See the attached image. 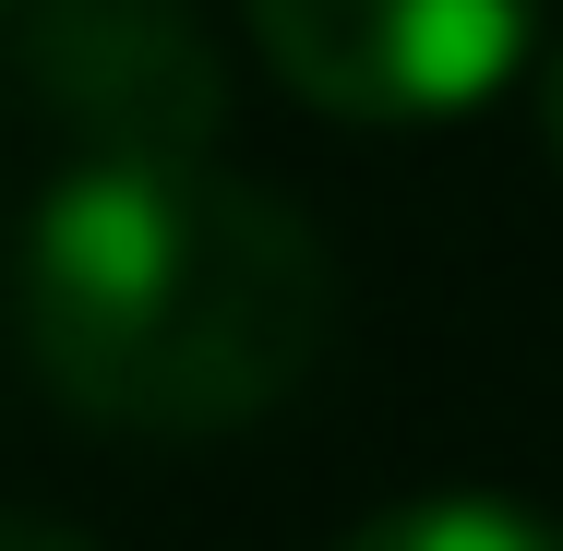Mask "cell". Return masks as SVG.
Listing matches in <instances>:
<instances>
[{
    "label": "cell",
    "mask_w": 563,
    "mask_h": 551,
    "mask_svg": "<svg viewBox=\"0 0 563 551\" xmlns=\"http://www.w3.org/2000/svg\"><path fill=\"white\" fill-rule=\"evenodd\" d=\"M24 348L97 432L205 443L288 408L336 335V264L205 156H73L24 217Z\"/></svg>",
    "instance_id": "6da1fadb"
},
{
    "label": "cell",
    "mask_w": 563,
    "mask_h": 551,
    "mask_svg": "<svg viewBox=\"0 0 563 551\" xmlns=\"http://www.w3.org/2000/svg\"><path fill=\"white\" fill-rule=\"evenodd\" d=\"M240 24L300 109L408 132L492 109L528 60L540 0H240Z\"/></svg>",
    "instance_id": "7a4b0ae2"
},
{
    "label": "cell",
    "mask_w": 563,
    "mask_h": 551,
    "mask_svg": "<svg viewBox=\"0 0 563 551\" xmlns=\"http://www.w3.org/2000/svg\"><path fill=\"white\" fill-rule=\"evenodd\" d=\"M36 109L73 120L85 156H205L228 109L217 36L192 0H12Z\"/></svg>",
    "instance_id": "3957f363"
},
{
    "label": "cell",
    "mask_w": 563,
    "mask_h": 551,
    "mask_svg": "<svg viewBox=\"0 0 563 551\" xmlns=\"http://www.w3.org/2000/svg\"><path fill=\"white\" fill-rule=\"evenodd\" d=\"M336 551H563V528L528 516V504H504V492H420V504L360 516Z\"/></svg>",
    "instance_id": "277c9868"
},
{
    "label": "cell",
    "mask_w": 563,
    "mask_h": 551,
    "mask_svg": "<svg viewBox=\"0 0 563 551\" xmlns=\"http://www.w3.org/2000/svg\"><path fill=\"white\" fill-rule=\"evenodd\" d=\"M0 551H97V540H85V528H48V516H12V504H0Z\"/></svg>",
    "instance_id": "5b68a950"
},
{
    "label": "cell",
    "mask_w": 563,
    "mask_h": 551,
    "mask_svg": "<svg viewBox=\"0 0 563 551\" xmlns=\"http://www.w3.org/2000/svg\"><path fill=\"white\" fill-rule=\"evenodd\" d=\"M540 144H552V168H563V48H552V73H540Z\"/></svg>",
    "instance_id": "8992f818"
},
{
    "label": "cell",
    "mask_w": 563,
    "mask_h": 551,
    "mask_svg": "<svg viewBox=\"0 0 563 551\" xmlns=\"http://www.w3.org/2000/svg\"><path fill=\"white\" fill-rule=\"evenodd\" d=\"M0 24H12V0H0Z\"/></svg>",
    "instance_id": "52a82bcc"
}]
</instances>
